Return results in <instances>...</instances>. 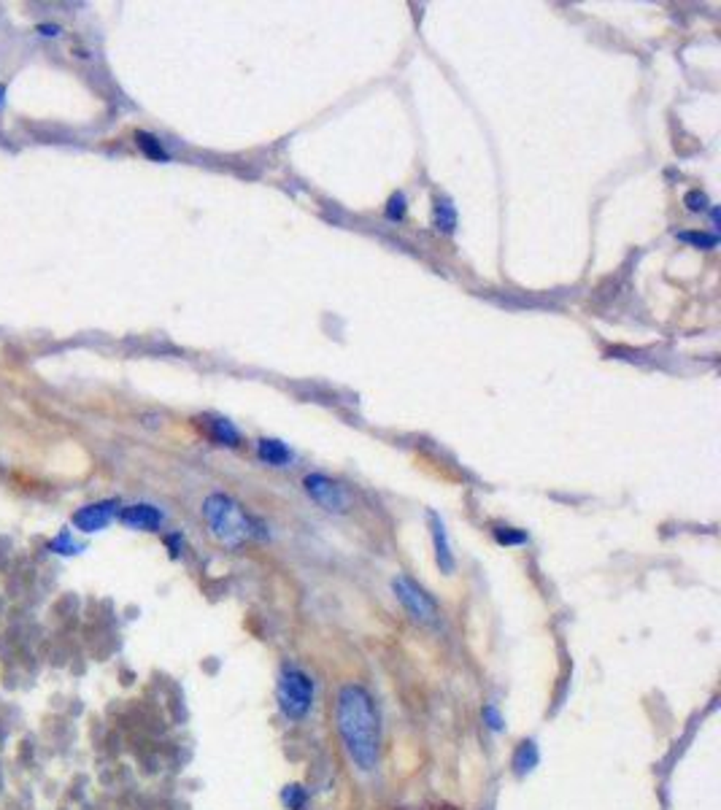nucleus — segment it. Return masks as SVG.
<instances>
[{"label": "nucleus", "mask_w": 721, "mask_h": 810, "mask_svg": "<svg viewBox=\"0 0 721 810\" xmlns=\"http://www.w3.org/2000/svg\"><path fill=\"white\" fill-rule=\"evenodd\" d=\"M335 724L349 759L365 772L373 770L381 751V724L376 703L362 684L341 686L335 703Z\"/></svg>", "instance_id": "f257e3e1"}, {"label": "nucleus", "mask_w": 721, "mask_h": 810, "mask_svg": "<svg viewBox=\"0 0 721 810\" xmlns=\"http://www.w3.org/2000/svg\"><path fill=\"white\" fill-rule=\"evenodd\" d=\"M203 519H206L211 535L230 549H238L246 538L254 535L251 519L246 516L241 503L225 492H214L203 500Z\"/></svg>", "instance_id": "f03ea898"}, {"label": "nucleus", "mask_w": 721, "mask_h": 810, "mask_svg": "<svg viewBox=\"0 0 721 810\" xmlns=\"http://www.w3.org/2000/svg\"><path fill=\"white\" fill-rule=\"evenodd\" d=\"M276 703L290 721L306 719L314 705V678L298 665H284L276 681Z\"/></svg>", "instance_id": "7ed1b4c3"}, {"label": "nucleus", "mask_w": 721, "mask_h": 810, "mask_svg": "<svg viewBox=\"0 0 721 810\" xmlns=\"http://www.w3.org/2000/svg\"><path fill=\"white\" fill-rule=\"evenodd\" d=\"M392 592L394 597L400 600V605L408 610V616L419 624H427V627H436L441 621V610H438V602L432 600L419 584H413L408 576H397L392 578Z\"/></svg>", "instance_id": "20e7f679"}, {"label": "nucleus", "mask_w": 721, "mask_h": 810, "mask_svg": "<svg viewBox=\"0 0 721 810\" xmlns=\"http://www.w3.org/2000/svg\"><path fill=\"white\" fill-rule=\"evenodd\" d=\"M303 486H306L309 498H311L317 506H322L327 514H346L349 506H352V498H349V492L344 490V486L335 483L333 478L322 475V473L306 475Z\"/></svg>", "instance_id": "39448f33"}, {"label": "nucleus", "mask_w": 721, "mask_h": 810, "mask_svg": "<svg viewBox=\"0 0 721 810\" xmlns=\"http://www.w3.org/2000/svg\"><path fill=\"white\" fill-rule=\"evenodd\" d=\"M119 514V500H100L92 506H84L73 514V527L84 535L100 533L103 527H108V522Z\"/></svg>", "instance_id": "423d86ee"}, {"label": "nucleus", "mask_w": 721, "mask_h": 810, "mask_svg": "<svg viewBox=\"0 0 721 810\" xmlns=\"http://www.w3.org/2000/svg\"><path fill=\"white\" fill-rule=\"evenodd\" d=\"M119 519L124 527L130 530H160L163 522H165V514L157 508V506H149V503H135V506H127L119 511Z\"/></svg>", "instance_id": "0eeeda50"}, {"label": "nucleus", "mask_w": 721, "mask_h": 810, "mask_svg": "<svg viewBox=\"0 0 721 810\" xmlns=\"http://www.w3.org/2000/svg\"><path fill=\"white\" fill-rule=\"evenodd\" d=\"M427 519H429V533H432V546H436L438 567H441V573L452 576L454 567H457V562H454V551H452V541H449L446 524H444V519L436 511H429Z\"/></svg>", "instance_id": "6e6552de"}, {"label": "nucleus", "mask_w": 721, "mask_h": 810, "mask_svg": "<svg viewBox=\"0 0 721 810\" xmlns=\"http://www.w3.org/2000/svg\"><path fill=\"white\" fill-rule=\"evenodd\" d=\"M538 762H540V751H538V743H535V740H522V743L516 746V751H513V759H511L513 772H516L519 778H524L527 772H532V770L538 767Z\"/></svg>", "instance_id": "1a4fd4ad"}, {"label": "nucleus", "mask_w": 721, "mask_h": 810, "mask_svg": "<svg viewBox=\"0 0 721 810\" xmlns=\"http://www.w3.org/2000/svg\"><path fill=\"white\" fill-rule=\"evenodd\" d=\"M257 454H259L262 462H267L273 467H286V465L293 462V451L286 448L281 440H273V438H262L257 443Z\"/></svg>", "instance_id": "9d476101"}, {"label": "nucleus", "mask_w": 721, "mask_h": 810, "mask_svg": "<svg viewBox=\"0 0 721 810\" xmlns=\"http://www.w3.org/2000/svg\"><path fill=\"white\" fill-rule=\"evenodd\" d=\"M432 217H436V227L446 235H452L457 230V211L452 206V200L446 198H438L436 200V211H432Z\"/></svg>", "instance_id": "9b49d317"}, {"label": "nucleus", "mask_w": 721, "mask_h": 810, "mask_svg": "<svg viewBox=\"0 0 721 810\" xmlns=\"http://www.w3.org/2000/svg\"><path fill=\"white\" fill-rule=\"evenodd\" d=\"M135 143H138V149L147 154L149 159H157V162H168L171 159V154L163 149V143L152 135V132H143V130H138L135 132Z\"/></svg>", "instance_id": "f8f14e48"}, {"label": "nucleus", "mask_w": 721, "mask_h": 810, "mask_svg": "<svg viewBox=\"0 0 721 810\" xmlns=\"http://www.w3.org/2000/svg\"><path fill=\"white\" fill-rule=\"evenodd\" d=\"M49 551H52V554H60V557H76V554L84 551V546H81L79 541H73V535H71L68 530H63L60 535H55V538L49 541Z\"/></svg>", "instance_id": "ddd939ff"}, {"label": "nucleus", "mask_w": 721, "mask_h": 810, "mask_svg": "<svg viewBox=\"0 0 721 810\" xmlns=\"http://www.w3.org/2000/svg\"><path fill=\"white\" fill-rule=\"evenodd\" d=\"M281 802L290 807V810H306L309 791L301 783H290V786H284V791H281Z\"/></svg>", "instance_id": "4468645a"}, {"label": "nucleus", "mask_w": 721, "mask_h": 810, "mask_svg": "<svg viewBox=\"0 0 721 810\" xmlns=\"http://www.w3.org/2000/svg\"><path fill=\"white\" fill-rule=\"evenodd\" d=\"M211 435L225 446H238V430L227 419H214L211 422Z\"/></svg>", "instance_id": "2eb2a0df"}, {"label": "nucleus", "mask_w": 721, "mask_h": 810, "mask_svg": "<svg viewBox=\"0 0 721 810\" xmlns=\"http://www.w3.org/2000/svg\"><path fill=\"white\" fill-rule=\"evenodd\" d=\"M481 719H484V727L489 732H503L505 729V719H503V713H500V708L495 703H487L481 708Z\"/></svg>", "instance_id": "dca6fc26"}, {"label": "nucleus", "mask_w": 721, "mask_h": 810, "mask_svg": "<svg viewBox=\"0 0 721 810\" xmlns=\"http://www.w3.org/2000/svg\"><path fill=\"white\" fill-rule=\"evenodd\" d=\"M678 241L700 246V249H716L718 246V238L713 233H678Z\"/></svg>", "instance_id": "f3484780"}, {"label": "nucleus", "mask_w": 721, "mask_h": 810, "mask_svg": "<svg viewBox=\"0 0 721 810\" xmlns=\"http://www.w3.org/2000/svg\"><path fill=\"white\" fill-rule=\"evenodd\" d=\"M495 541L500 546H522V543H527V533L513 530V527H500V530H495Z\"/></svg>", "instance_id": "a211bd4d"}, {"label": "nucleus", "mask_w": 721, "mask_h": 810, "mask_svg": "<svg viewBox=\"0 0 721 810\" xmlns=\"http://www.w3.org/2000/svg\"><path fill=\"white\" fill-rule=\"evenodd\" d=\"M683 206L689 209V211H705L708 206H710V200H708V195L705 192H700V190H691V192H686L683 195Z\"/></svg>", "instance_id": "6ab92c4d"}, {"label": "nucleus", "mask_w": 721, "mask_h": 810, "mask_svg": "<svg viewBox=\"0 0 721 810\" xmlns=\"http://www.w3.org/2000/svg\"><path fill=\"white\" fill-rule=\"evenodd\" d=\"M405 206H408V200H405V195L403 192H394L392 198H389V203H386V217L394 222V219H403L405 217Z\"/></svg>", "instance_id": "aec40b11"}, {"label": "nucleus", "mask_w": 721, "mask_h": 810, "mask_svg": "<svg viewBox=\"0 0 721 810\" xmlns=\"http://www.w3.org/2000/svg\"><path fill=\"white\" fill-rule=\"evenodd\" d=\"M38 33L47 36V38H55V36L60 33V28H57V25H38Z\"/></svg>", "instance_id": "412c9836"}, {"label": "nucleus", "mask_w": 721, "mask_h": 810, "mask_svg": "<svg viewBox=\"0 0 721 810\" xmlns=\"http://www.w3.org/2000/svg\"><path fill=\"white\" fill-rule=\"evenodd\" d=\"M0 103H4V87H0Z\"/></svg>", "instance_id": "4be33fe9"}]
</instances>
